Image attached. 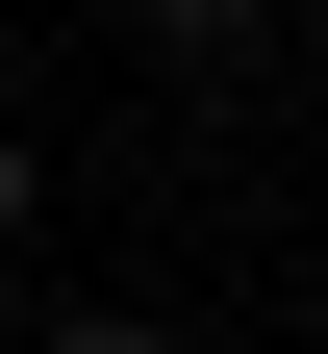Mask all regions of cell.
<instances>
[{
  "label": "cell",
  "instance_id": "2",
  "mask_svg": "<svg viewBox=\"0 0 328 354\" xmlns=\"http://www.w3.org/2000/svg\"><path fill=\"white\" fill-rule=\"evenodd\" d=\"M51 354H177V329H152V304H76V329H51Z\"/></svg>",
  "mask_w": 328,
  "mask_h": 354
},
{
  "label": "cell",
  "instance_id": "1",
  "mask_svg": "<svg viewBox=\"0 0 328 354\" xmlns=\"http://www.w3.org/2000/svg\"><path fill=\"white\" fill-rule=\"evenodd\" d=\"M126 26H152V51H253L278 0H126Z\"/></svg>",
  "mask_w": 328,
  "mask_h": 354
},
{
  "label": "cell",
  "instance_id": "3",
  "mask_svg": "<svg viewBox=\"0 0 328 354\" xmlns=\"http://www.w3.org/2000/svg\"><path fill=\"white\" fill-rule=\"evenodd\" d=\"M0 253H26V127H0Z\"/></svg>",
  "mask_w": 328,
  "mask_h": 354
}]
</instances>
